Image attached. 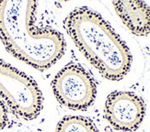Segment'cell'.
I'll use <instances>...</instances> for the list:
<instances>
[{"label":"cell","mask_w":150,"mask_h":132,"mask_svg":"<svg viewBox=\"0 0 150 132\" xmlns=\"http://www.w3.org/2000/svg\"><path fill=\"white\" fill-rule=\"evenodd\" d=\"M36 1H0V38L10 53L33 68H51L66 51L60 32L34 26Z\"/></svg>","instance_id":"cell-1"},{"label":"cell","mask_w":150,"mask_h":132,"mask_svg":"<svg viewBox=\"0 0 150 132\" xmlns=\"http://www.w3.org/2000/svg\"><path fill=\"white\" fill-rule=\"evenodd\" d=\"M64 27L76 47L103 77L119 81L128 74L131 52L99 13L87 6L77 8L66 18Z\"/></svg>","instance_id":"cell-2"},{"label":"cell","mask_w":150,"mask_h":132,"mask_svg":"<svg viewBox=\"0 0 150 132\" xmlns=\"http://www.w3.org/2000/svg\"><path fill=\"white\" fill-rule=\"evenodd\" d=\"M0 96L13 113L26 120L36 118L42 108V94L37 83L1 60Z\"/></svg>","instance_id":"cell-3"},{"label":"cell","mask_w":150,"mask_h":132,"mask_svg":"<svg viewBox=\"0 0 150 132\" xmlns=\"http://www.w3.org/2000/svg\"><path fill=\"white\" fill-rule=\"evenodd\" d=\"M52 85L57 100L70 109L86 110L95 101L96 84L88 72L78 64L64 66L55 75Z\"/></svg>","instance_id":"cell-4"},{"label":"cell","mask_w":150,"mask_h":132,"mask_svg":"<svg viewBox=\"0 0 150 132\" xmlns=\"http://www.w3.org/2000/svg\"><path fill=\"white\" fill-rule=\"evenodd\" d=\"M146 114L143 99L128 91H115L105 103V117L110 126L122 131L138 128Z\"/></svg>","instance_id":"cell-5"},{"label":"cell","mask_w":150,"mask_h":132,"mask_svg":"<svg viewBox=\"0 0 150 132\" xmlns=\"http://www.w3.org/2000/svg\"><path fill=\"white\" fill-rule=\"evenodd\" d=\"M117 15L132 33L146 36L150 33V6L143 1L112 2Z\"/></svg>","instance_id":"cell-6"},{"label":"cell","mask_w":150,"mask_h":132,"mask_svg":"<svg viewBox=\"0 0 150 132\" xmlns=\"http://www.w3.org/2000/svg\"><path fill=\"white\" fill-rule=\"evenodd\" d=\"M55 132H98V129L88 117L67 116L59 121Z\"/></svg>","instance_id":"cell-7"},{"label":"cell","mask_w":150,"mask_h":132,"mask_svg":"<svg viewBox=\"0 0 150 132\" xmlns=\"http://www.w3.org/2000/svg\"><path fill=\"white\" fill-rule=\"evenodd\" d=\"M8 123V109H6L2 99L0 98V129L6 128Z\"/></svg>","instance_id":"cell-8"}]
</instances>
